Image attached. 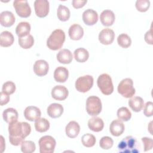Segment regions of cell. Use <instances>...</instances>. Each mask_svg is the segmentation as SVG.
Returning a JSON list of instances; mask_svg holds the SVG:
<instances>
[{
  "instance_id": "1",
  "label": "cell",
  "mask_w": 153,
  "mask_h": 153,
  "mask_svg": "<svg viewBox=\"0 0 153 153\" xmlns=\"http://www.w3.org/2000/svg\"><path fill=\"white\" fill-rule=\"evenodd\" d=\"M31 131V127L26 122H15L8 126L9 140L11 145L18 146L24 141Z\"/></svg>"
},
{
  "instance_id": "2",
  "label": "cell",
  "mask_w": 153,
  "mask_h": 153,
  "mask_svg": "<svg viewBox=\"0 0 153 153\" xmlns=\"http://www.w3.org/2000/svg\"><path fill=\"white\" fill-rule=\"evenodd\" d=\"M65 41V33L63 30L57 29L53 31L47 40L48 48L52 50H57L61 48Z\"/></svg>"
},
{
  "instance_id": "3",
  "label": "cell",
  "mask_w": 153,
  "mask_h": 153,
  "mask_svg": "<svg viewBox=\"0 0 153 153\" xmlns=\"http://www.w3.org/2000/svg\"><path fill=\"white\" fill-rule=\"evenodd\" d=\"M139 143L131 136L124 137L118 144V149L120 153H137L139 152Z\"/></svg>"
},
{
  "instance_id": "4",
  "label": "cell",
  "mask_w": 153,
  "mask_h": 153,
  "mask_svg": "<svg viewBox=\"0 0 153 153\" xmlns=\"http://www.w3.org/2000/svg\"><path fill=\"white\" fill-rule=\"evenodd\" d=\"M97 84L101 92L105 95H109L114 91L112 79L107 74L100 75L97 78Z\"/></svg>"
},
{
  "instance_id": "5",
  "label": "cell",
  "mask_w": 153,
  "mask_h": 153,
  "mask_svg": "<svg viewBox=\"0 0 153 153\" xmlns=\"http://www.w3.org/2000/svg\"><path fill=\"white\" fill-rule=\"evenodd\" d=\"M118 92L126 98L131 97L135 94L133 82L131 78H125L121 80L118 85Z\"/></svg>"
},
{
  "instance_id": "6",
  "label": "cell",
  "mask_w": 153,
  "mask_h": 153,
  "mask_svg": "<svg viewBox=\"0 0 153 153\" xmlns=\"http://www.w3.org/2000/svg\"><path fill=\"white\" fill-rule=\"evenodd\" d=\"M102 102L99 97L91 96L87 98L86 100L87 112L91 116H96L102 111Z\"/></svg>"
},
{
  "instance_id": "7",
  "label": "cell",
  "mask_w": 153,
  "mask_h": 153,
  "mask_svg": "<svg viewBox=\"0 0 153 153\" xmlns=\"http://www.w3.org/2000/svg\"><path fill=\"white\" fill-rule=\"evenodd\" d=\"M39 152L41 153H53L56 146V140L51 136H44L39 140Z\"/></svg>"
},
{
  "instance_id": "8",
  "label": "cell",
  "mask_w": 153,
  "mask_h": 153,
  "mask_svg": "<svg viewBox=\"0 0 153 153\" xmlns=\"http://www.w3.org/2000/svg\"><path fill=\"white\" fill-rule=\"evenodd\" d=\"M93 85V78L91 75H84L79 77L75 81V88L77 91L85 93L90 90Z\"/></svg>"
},
{
  "instance_id": "9",
  "label": "cell",
  "mask_w": 153,
  "mask_h": 153,
  "mask_svg": "<svg viewBox=\"0 0 153 153\" xmlns=\"http://www.w3.org/2000/svg\"><path fill=\"white\" fill-rule=\"evenodd\" d=\"M13 6L17 15L21 17H28L31 14V8L26 0L14 1Z\"/></svg>"
},
{
  "instance_id": "10",
  "label": "cell",
  "mask_w": 153,
  "mask_h": 153,
  "mask_svg": "<svg viewBox=\"0 0 153 153\" xmlns=\"http://www.w3.org/2000/svg\"><path fill=\"white\" fill-rule=\"evenodd\" d=\"M34 8L38 17H44L49 13V2L47 0H36L34 2Z\"/></svg>"
},
{
  "instance_id": "11",
  "label": "cell",
  "mask_w": 153,
  "mask_h": 153,
  "mask_svg": "<svg viewBox=\"0 0 153 153\" xmlns=\"http://www.w3.org/2000/svg\"><path fill=\"white\" fill-rule=\"evenodd\" d=\"M115 33L113 30L106 28L100 31L99 34V40L102 44L109 45L112 43L114 40Z\"/></svg>"
},
{
  "instance_id": "12",
  "label": "cell",
  "mask_w": 153,
  "mask_h": 153,
  "mask_svg": "<svg viewBox=\"0 0 153 153\" xmlns=\"http://www.w3.org/2000/svg\"><path fill=\"white\" fill-rule=\"evenodd\" d=\"M68 89L63 85H59L54 87L51 90V96L57 100H64L68 96Z\"/></svg>"
},
{
  "instance_id": "13",
  "label": "cell",
  "mask_w": 153,
  "mask_h": 153,
  "mask_svg": "<svg viewBox=\"0 0 153 153\" xmlns=\"http://www.w3.org/2000/svg\"><path fill=\"white\" fill-rule=\"evenodd\" d=\"M41 115L40 109L36 106H29L24 111V116L25 118L30 121H33L39 118Z\"/></svg>"
},
{
  "instance_id": "14",
  "label": "cell",
  "mask_w": 153,
  "mask_h": 153,
  "mask_svg": "<svg viewBox=\"0 0 153 153\" xmlns=\"http://www.w3.org/2000/svg\"><path fill=\"white\" fill-rule=\"evenodd\" d=\"M48 69V63L44 60H36L33 65V71L35 74L39 76H42L47 75Z\"/></svg>"
},
{
  "instance_id": "15",
  "label": "cell",
  "mask_w": 153,
  "mask_h": 153,
  "mask_svg": "<svg viewBox=\"0 0 153 153\" xmlns=\"http://www.w3.org/2000/svg\"><path fill=\"white\" fill-rule=\"evenodd\" d=\"M82 20L85 25L88 26L93 25L97 22V13L92 9H87L82 13Z\"/></svg>"
},
{
  "instance_id": "16",
  "label": "cell",
  "mask_w": 153,
  "mask_h": 153,
  "mask_svg": "<svg viewBox=\"0 0 153 153\" xmlns=\"http://www.w3.org/2000/svg\"><path fill=\"white\" fill-rule=\"evenodd\" d=\"M115 14L112 11L110 10H103L100 16V20L103 26H111L115 21Z\"/></svg>"
},
{
  "instance_id": "17",
  "label": "cell",
  "mask_w": 153,
  "mask_h": 153,
  "mask_svg": "<svg viewBox=\"0 0 153 153\" xmlns=\"http://www.w3.org/2000/svg\"><path fill=\"white\" fill-rule=\"evenodd\" d=\"M15 22L14 14L9 11H2L0 14L1 25L4 27H10Z\"/></svg>"
},
{
  "instance_id": "18",
  "label": "cell",
  "mask_w": 153,
  "mask_h": 153,
  "mask_svg": "<svg viewBox=\"0 0 153 153\" xmlns=\"http://www.w3.org/2000/svg\"><path fill=\"white\" fill-rule=\"evenodd\" d=\"M4 120L9 124L17 121L19 114L17 111L12 108H9L4 111L2 113Z\"/></svg>"
},
{
  "instance_id": "19",
  "label": "cell",
  "mask_w": 153,
  "mask_h": 153,
  "mask_svg": "<svg viewBox=\"0 0 153 153\" xmlns=\"http://www.w3.org/2000/svg\"><path fill=\"white\" fill-rule=\"evenodd\" d=\"M47 112L51 118H57L62 115L63 112V107L59 103H51L48 106Z\"/></svg>"
},
{
  "instance_id": "20",
  "label": "cell",
  "mask_w": 153,
  "mask_h": 153,
  "mask_svg": "<svg viewBox=\"0 0 153 153\" xmlns=\"http://www.w3.org/2000/svg\"><path fill=\"white\" fill-rule=\"evenodd\" d=\"M80 131V127L79 124L75 121H70L65 127V132L66 135L70 138L76 137Z\"/></svg>"
},
{
  "instance_id": "21",
  "label": "cell",
  "mask_w": 153,
  "mask_h": 153,
  "mask_svg": "<svg viewBox=\"0 0 153 153\" xmlns=\"http://www.w3.org/2000/svg\"><path fill=\"white\" fill-rule=\"evenodd\" d=\"M68 33L71 39L79 40L84 35V30L79 25L73 24L70 26Z\"/></svg>"
},
{
  "instance_id": "22",
  "label": "cell",
  "mask_w": 153,
  "mask_h": 153,
  "mask_svg": "<svg viewBox=\"0 0 153 153\" xmlns=\"http://www.w3.org/2000/svg\"><path fill=\"white\" fill-rule=\"evenodd\" d=\"M109 130L114 136H120L124 131V125L120 120H115L110 124Z\"/></svg>"
},
{
  "instance_id": "23",
  "label": "cell",
  "mask_w": 153,
  "mask_h": 153,
  "mask_svg": "<svg viewBox=\"0 0 153 153\" xmlns=\"http://www.w3.org/2000/svg\"><path fill=\"white\" fill-rule=\"evenodd\" d=\"M57 59L60 63L69 64L73 59L72 54L68 49H62L57 54Z\"/></svg>"
},
{
  "instance_id": "24",
  "label": "cell",
  "mask_w": 153,
  "mask_h": 153,
  "mask_svg": "<svg viewBox=\"0 0 153 153\" xmlns=\"http://www.w3.org/2000/svg\"><path fill=\"white\" fill-rule=\"evenodd\" d=\"M68 76V70L65 67L59 66L54 72V78L57 82H65L67 80Z\"/></svg>"
},
{
  "instance_id": "25",
  "label": "cell",
  "mask_w": 153,
  "mask_h": 153,
  "mask_svg": "<svg viewBox=\"0 0 153 153\" xmlns=\"http://www.w3.org/2000/svg\"><path fill=\"white\" fill-rule=\"evenodd\" d=\"M88 128L95 132H99L102 130L104 127V123L103 120L97 117L90 118L88 121Z\"/></svg>"
},
{
  "instance_id": "26",
  "label": "cell",
  "mask_w": 153,
  "mask_h": 153,
  "mask_svg": "<svg viewBox=\"0 0 153 153\" xmlns=\"http://www.w3.org/2000/svg\"><path fill=\"white\" fill-rule=\"evenodd\" d=\"M30 25L28 22H22L19 23L16 28V33L19 38L24 37L29 34Z\"/></svg>"
},
{
  "instance_id": "27",
  "label": "cell",
  "mask_w": 153,
  "mask_h": 153,
  "mask_svg": "<svg viewBox=\"0 0 153 153\" xmlns=\"http://www.w3.org/2000/svg\"><path fill=\"white\" fill-rule=\"evenodd\" d=\"M128 105L134 112H140L144 106V102L142 97L134 96L128 100Z\"/></svg>"
},
{
  "instance_id": "28",
  "label": "cell",
  "mask_w": 153,
  "mask_h": 153,
  "mask_svg": "<svg viewBox=\"0 0 153 153\" xmlns=\"http://www.w3.org/2000/svg\"><path fill=\"white\" fill-rule=\"evenodd\" d=\"M14 36L8 31H4L0 35V45L1 47H7L11 46L14 42Z\"/></svg>"
},
{
  "instance_id": "29",
  "label": "cell",
  "mask_w": 153,
  "mask_h": 153,
  "mask_svg": "<svg viewBox=\"0 0 153 153\" xmlns=\"http://www.w3.org/2000/svg\"><path fill=\"white\" fill-rule=\"evenodd\" d=\"M35 128L37 131L40 133L47 131L50 128V122L45 118H39L35 120Z\"/></svg>"
},
{
  "instance_id": "30",
  "label": "cell",
  "mask_w": 153,
  "mask_h": 153,
  "mask_svg": "<svg viewBox=\"0 0 153 153\" xmlns=\"http://www.w3.org/2000/svg\"><path fill=\"white\" fill-rule=\"evenodd\" d=\"M89 57L88 51L84 48H78L74 51L75 59L80 63L85 62Z\"/></svg>"
},
{
  "instance_id": "31",
  "label": "cell",
  "mask_w": 153,
  "mask_h": 153,
  "mask_svg": "<svg viewBox=\"0 0 153 153\" xmlns=\"http://www.w3.org/2000/svg\"><path fill=\"white\" fill-rule=\"evenodd\" d=\"M57 16L60 21H67L70 17V11L67 7L60 4L57 10Z\"/></svg>"
},
{
  "instance_id": "32",
  "label": "cell",
  "mask_w": 153,
  "mask_h": 153,
  "mask_svg": "<svg viewBox=\"0 0 153 153\" xmlns=\"http://www.w3.org/2000/svg\"><path fill=\"white\" fill-rule=\"evenodd\" d=\"M18 41L20 46L24 49L30 48L34 44L33 37L30 34L24 37L19 38Z\"/></svg>"
},
{
  "instance_id": "33",
  "label": "cell",
  "mask_w": 153,
  "mask_h": 153,
  "mask_svg": "<svg viewBox=\"0 0 153 153\" xmlns=\"http://www.w3.org/2000/svg\"><path fill=\"white\" fill-rule=\"evenodd\" d=\"M117 42L121 47L127 48L130 46L131 40L130 37L126 33H121L117 38Z\"/></svg>"
},
{
  "instance_id": "34",
  "label": "cell",
  "mask_w": 153,
  "mask_h": 153,
  "mask_svg": "<svg viewBox=\"0 0 153 153\" xmlns=\"http://www.w3.org/2000/svg\"><path fill=\"white\" fill-rule=\"evenodd\" d=\"M81 142L84 146L88 148L92 147L96 143V137L92 134L87 133L82 136Z\"/></svg>"
},
{
  "instance_id": "35",
  "label": "cell",
  "mask_w": 153,
  "mask_h": 153,
  "mask_svg": "<svg viewBox=\"0 0 153 153\" xmlns=\"http://www.w3.org/2000/svg\"><path fill=\"white\" fill-rule=\"evenodd\" d=\"M117 117L120 120L127 121L131 118V114L127 108L121 107L117 111Z\"/></svg>"
},
{
  "instance_id": "36",
  "label": "cell",
  "mask_w": 153,
  "mask_h": 153,
  "mask_svg": "<svg viewBox=\"0 0 153 153\" xmlns=\"http://www.w3.org/2000/svg\"><path fill=\"white\" fill-rule=\"evenodd\" d=\"M36 149L35 144L30 140H24L21 144V150L24 153H32Z\"/></svg>"
},
{
  "instance_id": "37",
  "label": "cell",
  "mask_w": 153,
  "mask_h": 153,
  "mask_svg": "<svg viewBox=\"0 0 153 153\" xmlns=\"http://www.w3.org/2000/svg\"><path fill=\"white\" fill-rule=\"evenodd\" d=\"M114 141L109 136L102 137L99 142L100 146L103 149H109L113 146Z\"/></svg>"
},
{
  "instance_id": "38",
  "label": "cell",
  "mask_w": 153,
  "mask_h": 153,
  "mask_svg": "<svg viewBox=\"0 0 153 153\" xmlns=\"http://www.w3.org/2000/svg\"><path fill=\"white\" fill-rule=\"evenodd\" d=\"M16 91V85L12 81H7L2 85V91L8 95L11 94Z\"/></svg>"
},
{
  "instance_id": "39",
  "label": "cell",
  "mask_w": 153,
  "mask_h": 153,
  "mask_svg": "<svg viewBox=\"0 0 153 153\" xmlns=\"http://www.w3.org/2000/svg\"><path fill=\"white\" fill-rule=\"evenodd\" d=\"M136 8L140 12L146 11L150 6V1L148 0H137L135 4Z\"/></svg>"
},
{
  "instance_id": "40",
  "label": "cell",
  "mask_w": 153,
  "mask_h": 153,
  "mask_svg": "<svg viewBox=\"0 0 153 153\" xmlns=\"http://www.w3.org/2000/svg\"><path fill=\"white\" fill-rule=\"evenodd\" d=\"M143 114L146 117H151L153 114V103L152 102H147L143 106Z\"/></svg>"
},
{
  "instance_id": "41",
  "label": "cell",
  "mask_w": 153,
  "mask_h": 153,
  "mask_svg": "<svg viewBox=\"0 0 153 153\" xmlns=\"http://www.w3.org/2000/svg\"><path fill=\"white\" fill-rule=\"evenodd\" d=\"M141 139L143 143L144 151H148L152 148V146H153L152 139L150 137H142Z\"/></svg>"
},
{
  "instance_id": "42",
  "label": "cell",
  "mask_w": 153,
  "mask_h": 153,
  "mask_svg": "<svg viewBox=\"0 0 153 153\" xmlns=\"http://www.w3.org/2000/svg\"><path fill=\"white\" fill-rule=\"evenodd\" d=\"M87 0H73L72 3V5L75 8H80L85 5L87 3Z\"/></svg>"
},
{
  "instance_id": "43",
  "label": "cell",
  "mask_w": 153,
  "mask_h": 153,
  "mask_svg": "<svg viewBox=\"0 0 153 153\" xmlns=\"http://www.w3.org/2000/svg\"><path fill=\"white\" fill-rule=\"evenodd\" d=\"M1 100V105L3 106L4 105L7 104L9 102L10 96L8 94H7L3 93L2 91H1V100Z\"/></svg>"
},
{
  "instance_id": "44",
  "label": "cell",
  "mask_w": 153,
  "mask_h": 153,
  "mask_svg": "<svg viewBox=\"0 0 153 153\" xmlns=\"http://www.w3.org/2000/svg\"><path fill=\"white\" fill-rule=\"evenodd\" d=\"M145 41L149 44L152 45V29L147 31L145 35Z\"/></svg>"
}]
</instances>
